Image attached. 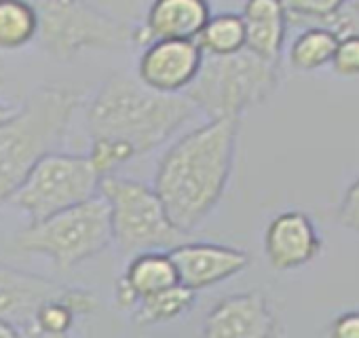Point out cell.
I'll list each match as a JSON object with an SVG mask.
<instances>
[{"instance_id":"21","label":"cell","mask_w":359,"mask_h":338,"mask_svg":"<svg viewBox=\"0 0 359 338\" xmlns=\"http://www.w3.org/2000/svg\"><path fill=\"white\" fill-rule=\"evenodd\" d=\"M346 3L348 0H285L290 26H325L334 30V22Z\"/></svg>"},{"instance_id":"4","label":"cell","mask_w":359,"mask_h":338,"mask_svg":"<svg viewBox=\"0 0 359 338\" xmlns=\"http://www.w3.org/2000/svg\"><path fill=\"white\" fill-rule=\"evenodd\" d=\"M279 85V62L243 49L233 55H205L195 83L184 91L208 119H241L262 106Z\"/></svg>"},{"instance_id":"16","label":"cell","mask_w":359,"mask_h":338,"mask_svg":"<svg viewBox=\"0 0 359 338\" xmlns=\"http://www.w3.org/2000/svg\"><path fill=\"white\" fill-rule=\"evenodd\" d=\"M241 15L248 30V49L264 60L281 62L290 28L285 0H245Z\"/></svg>"},{"instance_id":"12","label":"cell","mask_w":359,"mask_h":338,"mask_svg":"<svg viewBox=\"0 0 359 338\" xmlns=\"http://www.w3.org/2000/svg\"><path fill=\"white\" fill-rule=\"evenodd\" d=\"M323 250L315 222L304 212H283L264 231V254L275 271H296L313 262Z\"/></svg>"},{"instance_id":"2","label":"cell","mask_w":359,"mask_h":338,"mask_svg":"<svg viewBox=\"0 0 359 338\" xmlns=\"http://www.w3.org/2000/svg\"><path fill=\"white\" fill-rule=\"evenodd\" d=\"M199 114L187 93H161L137 76L114 74L87 104L85 121L91 140L125 144L135 158L152 152Z\"/></svg>"},{"instance_id":"1","label":"cell","mask_w":359,"mask_h":338,"mask_svg":"<svg viewBox=\"0 0 359 338\" xmlns=\"http://www.w3.org/2000/svg\"><path fill=\"white\" fill-rule=\"evenodd\" d=\"M237 142L239 119H208L163 152L152 187L177 229L195 231L218 208L233 176Z\"/></svg>"},{"instance_id":"20","label":"cell","mask_w":359,"mask_h":338,"mask_svg":"<svg viewBox=\"0 0 359 338\" xmlns=\"http://www.w3.org/2000/svg\"><path fill=\"white\" fill-rule=\"evenodd\" d=\"M197 43L205 55H233L248 49V30L243 15L233 11L212 15Z\"/></svg>"},{"instance_id":"14","label":"cell","mask_w":359,"mask_h":338,"mask_svg":"<svg viewBox=\"0 0 359 338\" xmlns=\"http://www.w3.org/2000/svg\"><path fill=\"white\" fill-rule=\"evenodd\" d=\"M66 288L68 285L0 262V319L15 323L24 336H36L34 319L39 309Z\"/></svg>"},{"instance_id":"6","label":"cell","mask_w":359,"mask_h":338,"mask_svg":"<svg viewBox=\"0 0 359 338\" xmlns=\"http://www.w3.org/2000/svg\"><path fill=\"white\" fill-rule=\"evenodd\" d=\"M100 195L110 208L112 243L121 254L173 250L184 241L187 233L171 222L154 187L110 174L102 178Z\"/></svg>"},{"instance_id":"10","label":"cell","mask_w":359,"mask_h":338,"mask_svg":"<svg viewBox=\"0 0 359 338\" xmlns=\"http://www.w3.org/2000/svg\"><path fill=\"white\" fill-rule=\"evenodd\" d=\"M208 338H269L279 332V319L264 292H243L220 298L203 321Z\"/></svg>"},{"instance_id":"13","label":"cell","mask_w":359,"mask_h":338,"mask_svg":"<svg viewBox=\"0 0 359 338\" xmlns=\"http://www.w3.org/2000/svg\"><path fill=\"white\" fill-rule=\"evenodd\" d=\"M212 18L208 0H152L144 22L133 28V45L154 41H197Z\"/></svg>"},{"instance_id":"9","label":"cell","mask_w":359,"mask_h":338,"mask_svg":"<svg viewBox=\"0 0 359 338\" xmlns=\"http://www.w3.org/2000/svg\"><path fill=\"white\" fill-rule=\"evenodd\" d=\"M205 53L197 41H154L137 58V79L161 93H184L197 79Z\"/></svg>"},{"instance_id":"18","label":"cell","mask_w":359,"mask_h":338,"mask_svg":"<svg viewBox=\"0 0 359 338\" xmlns=\"http://www.w3.org/2000/svg\"><path fill=\"white\" fill-rule=\"evenodd\" d=\"M338 43H340V34L332 28L325 26L300 28L287 51L290 66L298 72H315L325 66H332Z\"/></svg>"},{"instance_id":"7","label":"cell","mask_w":359,"mask_h":338,"mask_svg":"<svg viewBox=\"0 0 359 338\" xmlns=\"http://www.w3.org/2000/svg\"><path fill=\"white\" fill-rule=\"evenodd\" d=\"M39 9V47L55 60L85 51H118L133 43V28L87 0H34Z\"/></svg>"},{"instance_id":"15","label":"cell","mask_w":359,"mask_h":338,"mask_svg":"<svg viewBox=\"0 0 359 338\" xmlns=\"http://www.w3.org/2000/svg\"><path fill=\"white\" fill-rule=\"evenodd\" d=\"M175 283H180V275L171 252L146 250L131 256L123 277L116 281L114 302L123 311H133L142 298Z\"/></svg>"},{"instance_id":"25","label":"cell","mask_w":359,"mask_h":338,"mask_svg":"<svg viewBox=\"0 0 359 338\" xmlns=\"http://www.w3.org/2000/svg\"><path fill=\"white\" fill-rule=\"evenodd\" d=\"M13 336H24V334L15 323H11L7 319H0V338H13Z\"/></svg>"},{"instance_id":"8","label":"cell","mask_w":359,"mask_h":338,"mask_svg":"<svg viewBox=\"0 0 359 338\" xmlns=\"http://www.w3.org/2000/svg\"><path fill=\"white\" fill-rule=\"evenodd\" d=\"M100 184L102 176L89 154L53 150L34 165L9 203L22 210L30 222H39L97 197Z\"/></svg>"},{"instance_id":"3","label":"cell","mask_w":359,"mask_h":338,"mask_svg":"<svg viewBox=\"0 0 359 338\" xmlns=\"http://www.w3.org/2000/svg\"><path fill=\"white\" fill-rule=\"evenodd\" d=\"M79 104L76 91L43 85L0 123V203H7L34 165L62 144Z\"/></svg>"},{"instance_id":"5","label":"cell","mask_w":359,"mask_h":338,"mask_svg":"<svg viewBox=\"0 0 359 338\" xmlns=\"http://www.w3.org/2000/svg\"><path fill=\"white\" fill-rule=\"evenodd\" d=\"M112 243L110 208L102 195L30 222L13 237V250L28 256H45L60 271H70Z\"/></svg>"},{"instance_id":"23","label":"cell","mask_w":359,"mask_h":338,"mask_svg":"<svg viewBox=\"0 0 359 338\" xmlns=\"http://www.w3.org/2000/svg\"><path fill=\"white\" fill-rule=\"evenodd\" d=\"M336 220L340 227L359 235V176L344 191L336 210Z\"/></svg>"},{"instance_id":"19","label":"cell","mask_w":359,"mask_h":338,"mask_svg":"<svg viewBox=\"0 0 359 338\" xmlns=\"http://www.w3.org/2000/svg\"><path fill=\"white\" fill-rule=\"evenodd\" d=\"M34 0H0V51H20L39 39Z\"/></svg>"},{"instance_id":"17","label":"cell","mask_w":359,"mask_h":338,"mask_svg":"<svg viewBox=\"0 0 359 338\" xmlns=\"http://www.w3.org/2000/svg\"><path fill=\"white\" fill-rule=\"evenodd\" d=\"M195 298H197L195 290L187 288L184 283H175L171 288L158 290L142 298L133 306L131 319L135 325H142V327L169 323V321L184 317L195 306Z\"/></svg>"},{"instance_id":"24","label":"cell","mask_w":359,"mask_h":338,"mask_svg":"<svg viewBox=\"0 0 359 338\" xmlns=\"http://www.w3.org/2000/svg\"><path fill=\"white\" fill-rule=\"evenodd\" d=\"M334 338H359V311H344L340 313L330 327Z\"/></svg>"},{"instance_id":"26","label":"cell","mask_w":359,"mask_h":338,"mask_svg":"<svg viewBox=\"0 0 359 338\" xmlns=\"http://www.w3.org/2000/svg\"><path fill=\"white\" fill-rule=\"evenodd\" d=\"M15 110H18V106H7V104L0 102V123H5L9 116H13Z\"/></svg>"},{"instance_id":"11","label":"cell","mask_w":359,"mask_h":338,"mask_svg":"<svg viewBox=\"0 0 359 338\" xmlns=\"http://www.w3.org/2000/svg\"><path fill=\"white\" fill-rule=\"evenodd\" d=\"M169 252L177 266L180 283L195 292L229 281L250 266V254L245 250L220 243L182 241Z\"/></svg>"},{"instance_id":"27","label":"cell","mask_w":359,"mask_h":338,"mask_svg":"<svg viewBox=\"0 0 359 338\" xmlns=\"http://www.w3.org/2000/svg\"><path fill=\"white\" fill-rule=\"evenodd\" d=\"M355 3H357V5H359V0H355Z\"/></svg>"},{"instance_id":"22","label":"cell","mask_w":359,"mask_h":338,"mask_svg":"<svg viewBox=\"0 0 359 338\" xmlns=\"http://www.w3.org/2000/svg\"><path fill=\"white\" fill-rule=\"evenodd\" d=\"M332 70L344 79L359 76V32L340 36L338 49L332 62Z\"/></svg>"}]
</instances>
